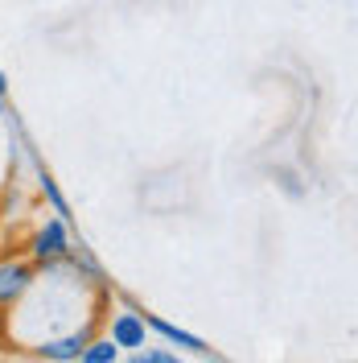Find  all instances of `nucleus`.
Here are the masks:
<instances>
[{
  "instance_id": "obj_2",
  "label": "nucleus",
  "mask_w": 358,
  "mask_h": 363,
  "mask_svg": "<svg viewBox=\"0 0 358 363\" xmlns=\"http://www.w3.org/2000/svg\"><path fill=\"white\" fill-rule=\"evenodd\" d=\"M33 285H37V264L21 260V256H4L0 260V314L17 310Z\"/></svg>"
},
{
  "instance_id": "obj_9",
  "label": "nucleus",
  "mask_w": 358,
  "mask_h": 363,
  "mask_svg": "<svg viewBox=\"0 0 358 363\" xmlns=\"http://www.w3.org/2000/svg\"><path fill=\"white\" fill-rule=\"evenodd\" d=\"M0 95H8V74L0 70Z\"/></svg>"
},
{
  "instance_id": "obj_5",
  "label": "nucleus",
  "mask_w": 358,
  "mask_h": 363,
  "mask_svg": "<svg viewBox=\"0 0 358 363\" xmlns=\"http://www.w3.org/2000/svg\"><path fill=\"white\" fill-rule=\"evenodd\" d=\"M144 318L136 314V310H128V314H115L112 318V330H108V339L124 351V347H144Z\"/></svg>"
},
{
  "instance_id": "obj_7",
  "label": "nucleus",
  "mask_w": 358,
  "mask_h": 363,
  "mask_svg": "<svg viewBox=\"0 0 358 363\" xmlns=\"http://www.w3.org/2000/svg\"><path fill=\"white\" fill-rule=\"evenodd\" d=\"M37 182H42V194H45V203L54 206V215H62V219H67L70 206H67V199H62V190H58V182L50 178V174H42Z\"/></svg>"
},
{
  "instance_id": "obj_3",
  "label": "nucleus",
  "mask_w": 358,
  "mask_h": 363,
  "mask_svg": "<svg viewBox=\"0 0 358 363\" xmlns=\"http://www.w3.org/2000/svg\"><path fill=\"white\" fill-rule=\"evenodd\" d=\"M91 335H95V322L70 330V335H54V339L33 342L29 351H33V359H45V363H74L79 355H83V347H87Z\"/></svg>"
},
{
  "instance_id": "obj_6",
  "label": "nucleus",
  "mask_w": 358,
  "mask_h": 363,
  "mask_svg": "<svg viewBox=\"0 0 358 363\" xmlns=\"http://www.w3.org/2000/svg\"><path fill=\"white\" fill-rule=\"evenodd\" d=\"M115 359H120V347L108 335H91L83 355H79V363H115Z\"/></svg>"
},
{
  "instance_id": "obj_11",
  "label": "nucleus",
  "mask_w": 358,
  "mask_h": 363,
  "mask_svg": "<svg viewBox=\"0 0 358 363\" xmlns=\"http://www.w3.org/2000/svg\"><path fill=\"white\" fill-rule=\"evenodd\" d=\"M0 219H4V203H0Z\"/></svg>"
},
{
  "instance_id": "obj_1",
  "label": "nucleus",
  "mask_w": 358,
  "mask_h": 363,
  "mask_svg": "<svg viewBox=\"0 0 358 363\" xmlns=\"http://www.w3.org/2000/svg\"><path fill=\"white\" fill-rule=\"evenodd\" d=\"M74 244H70V231H67V219L58 215V219H45L37 231H33V240H29V260L37 264V272L50 269V264H58V260H67Z\"/></svg>"
},
{
  "instance_id": "obj_10",
  "label": "nucleus",
  "mask_w": 358,
  "mask_h": 363,
  "mask_svg": "<svg viewBox=\"0 0 358 363\" xmlns=\"http://www.w3.org/2000/svg\"><path fill=\"white\" fill-rule=\"evenodd\" d=\"M0 112H4V95H0Z\"/></svg>"
},
{
  "instance_id": "obj_8",
  "label": "nucleus",
  "mask_w": 358,
  "mask_h": 363,
  "mask_svg": "<svg viewBox=\"0 0 358 363\" xmlns=\"http://www.w3.org/2000/svg\"><path fill=\"white\" fill-rule=\"evenodd\" d=\"M132 359L136 363H178V351H161V347H149V342H144Z\"/></svg>"
},
{
  "instance_id": "obj_4",
  "label": "nucleus",
  "mask_w": 358,
  "mask_h": 363,
  "mask_svg": "<svg viewBox=\"0 0 358 363\" xmlns=\"http://www.w3.org/2000/svg\"><path fill=\"white\" fill-rule=\"evenodd\" d=\"M140 318H144V326H149V330H157L169 347H185V351H194V355H214V351H210V342H202L198 335L181 330V326H173V322H165V318H157V314H140Z\"/></svg>"
}]
</instances>
